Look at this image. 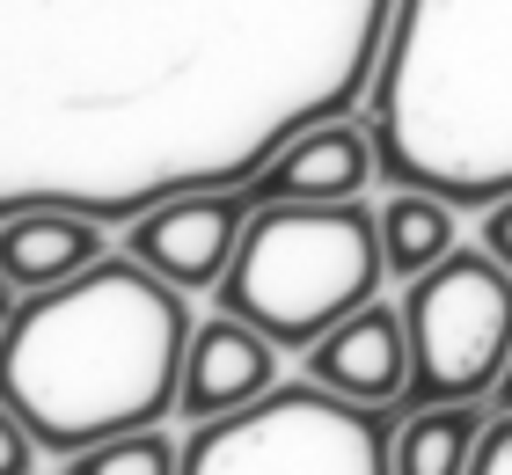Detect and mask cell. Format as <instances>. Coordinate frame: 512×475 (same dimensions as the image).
<instances>
[{
	"label": "cell",
	"mask_w": 512,
	"mask_h": 475,
	"mask_svg": "<svg viewBox=\"0 0 512 475\" xmlns=\"http://www.w3.org/2000/svg\"><path fill=\"white\" fill-rule=\"evenodd\" d=\"M395 0H0V205L132 227L359 117Z\"/></svg>",
	"instance_id": "cell-1"
},
{
	"label": "cell",
	"mask_w": 512,
	"mask_h": 475,
	"mask_svg": "<svg viewBox=\"0 0 512 475\" xmlns=\"http://www.w3.org/2000/svg\"><path fill=\"white\" fill-rule=\"evenodd\" d=\"M198 315L191 293L147 271L139 256H103L52 293L8 300L0 329V410L74 461L103 439L154 432L183 410V359Z\"/></svg>",
	"instance_id": "cell-2"
},
{
	"label": "cell",
	"mask_w": 512,
	"mask_h": 475,
	"mask_svg": "<svg viewBox=\"0 0 512 475\" xmlns=\"http://www.w3.org/2000/svg\"><path fill=\"white\" fill-rule=\"evenodd\" d=\"M366 117L388 183L461 212L512 198V0H395Z\"/></svg>",
	"instance_id": "cell-3"
},
{
	"label": "cell",
	"mask_w": 512,
	"mask_h": 475,
	"mask_svg": "<svg viewBox=\"0 0 512 475\" xmlns=\"http://www.w3.org/2000/svg\"><path fill=\"white\" fill-rule=\"evenodd\" d=\"M388 256H381V212L359 198L344 205H278L256 198L249 234L235 249V271L220 285V307H235L286 351H308L344 315L381 300Z\"/></svg>",
	"instance_id": "cell-4"
},
{
	"label": "cell",
	"mask_w": 512,
	"mask_h": 475,
	"mask_svg": "<svg viewBox=\"0 0 512 475\" xmlns=\"http://www.w3.org/2000/svg\"><path fill=\"white\" fill-rule=\"evenodd\" d=\"M395 417L322 380H278L249 410L205 417L183 439V475H395Z\"/></svg>",
	"instance_id": "cell-5"
},
{
	"label": "cell",
	"mask_w": 512,
	"mask_h": 475,
	"mask_svg": "<svg viewBox=\"0 0 512 475\" xmlns=\"http://www.w3.org/2000/svg\"><path fill=\"white\" fill-rule=\"evenodd\" d=\"M403 322L417 359L403 410L491 402L512 366V271L483 242H461L447 264L403 285Z\"/></svg>",
	"instance_id": "cell-6"
},
{
	"label": "cell",
	"mask_w": 512,
	"mask_h": 475,
	"mask_svg": "<svg viewBox=\"0 0 512 475\" xmlns=\"http://www.w3.org/2000/svg\"><path fill=\"white\" fill-rule=\"evenodd\" d=\"M256 190H191V198H161L125 227V249L147 271H161L183 293H220L235 271V249L249 234Z\"/></svg>",
	"instance_id": "cell-7"
},
{
	"label": "cell",
	"mask_w": 512,
	"mask_h": 475,
	"mask_svg": "<svg viewBox=\"0 0 512 475\" xmlns=\"http://www.w3.org/2000/svg\"><path fill=\"white\" fill-rule=\"evenodd\" d=\"M308 380L352 395V402H374V410H403L410 395V322H403V300H366L359 315H344L330 337H315L308 351Z\"/></svg>",
	"instance_id": "cell-8"
},
{
	"label": "cell",
	"mask_w": 512,
	"mask_h": 475,
	"mask_svg": "<svg viewBox=\"0 0 512 475\" xmlns=\"http://www.w3.org/2000/svg\"><path fill=\"white\" fill-rule=\"evenodd\" d=\"M110 256V220L74 205H8L0 220V293H52Z\"/></svg>",
	"instance_id": "cell-9"
},
{
	"label": "cell",
	"mask_w": 512,
	"mask_h": 475,
	"mask_svg": "<svg viewBox=\"0 0 512 475\" xmlns=\"http://www.w3.org/2000/svg\"><path fill=\"white\" fill-rule=\"evenodd\" d=\"M278 337H264L256 322H242L235 307L198 322L191 337V359H183V417L205 424V417H227V410H249L256 395L278 388Z\"/></svg>",
	"instance_id": "cell-10"
},
{
	"label": "cell",
	"mask_w": 512,
	"mask_h": 475,
	"mask_svg": "<svg viewBox=\"0 0 512 475\" xmlns=\"http://www.w3.org/2000/svg\"><path fill=\"white\" fill-rule=\"evenodd\" d=\"M374 176H381V139H374V117L359 110V117H330V125L300 132L249 190L278 205H344Z\"/></svg>",
	"instance_id": "cell-11"
},
{
	"label": "cell",
	"mask_w": 512,
	"mask_h": 475,
	"mask_svg": "<svg viewBox=\"0 0 512 475\" xmlns=\"http://www.w3.org/2000/svg\"><path fill=\"white\" fill-rule=\"evenodd\" d=\"M454 249H461V205H447L439 190L395 183L388 205H381V256H388V278L410 285V278H425L432 264H447Z\"/></svg>",
	"instance_id": "cell-12"
},
{
	"label": "cell",
	"mask_w": 512,
	"mask_h": 475,
	"mask_svg": "<svg viewBox=\"0 0 512 475\" xmlns=\"http://www.w3.org/2000/svg\"><path fill=\"white\" fill-rule=\"evenodd\" d=\"M491 402H432L395 417V475H469L491 432Z\"/></svg>",
	"instance_id": "cell-13"
},
{
	"label": "cell",
	"mask_w": 512,
	"mask_h": 475,
	"mask_svg": "<svg viewBox=\"0 0 512 475\" xmlns=\"http://www.w3.org/2000/svg\"><path fill=\"white\" fill-rule=\"evenodd\" d=\"M66 475H183V446L154 424V432H125V439H103L88 454H74Z\"/></svg>",
	"instance_id": "cell-14"
},
{
	"label": "cell",
	"mask_w": 512,
	"mask_h": 475,
	"mask_svg": "<svg viewBox=\"0 0 512 475\" xmlns=\"http://www.w3.org/2000/svg\"><path fill=\"white\" fill-rule=\"evenodd\" d=\"M37 468H44V439L22 417L0 410V475H37Z\"/></svg>",
	"instance_id": "cell-15"
},
{
	"label": "cell",
	"mask_w": 512,
	"mask_h": 475,
	"mask_svg": "<svg viewBox=\"0 0 512 475\" xmlns=\"http://www.w3.org/2000/svg\"><path fill=\"white\" fill-rule=\"evenodd\" d=\"M469 475H512V410H498V417H491V432H483L476 468H469Z\"/></svg>",
	"instance_id": "cell-16"
},
{
	"label": "cell",
	"mask_w": 512,
	"mask_h": 475,
	"mask_svg": "<svg viewBox=\"0 0 512 475\" xmlns=\"http://www.w3.org/2000/svg\"><path fill=\"white\" fill-rule=\"evenodd\" d=\"M476 242L498 256V264L512 271V198H498V205H483V227H476Z\"/></svg>",
	"instance_id": "cell-17"
},
{
	"label": "cell",
	"mask_w": 512,
	"mask_h": 475,
	"mask_svg": "<svg viewBox=\"0 0 512 475\" xmlns=\"http://www.w3.org/2000/svg\"><path fill=\"white\" fill-rule=\"evenodd\" d=\"M491 410H512V366H505V380H498V395H491Z\"/></svg>",
	"instance_id": "cell-18"
}]
</instances>
